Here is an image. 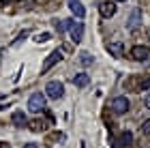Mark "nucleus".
Returning <instances> with one entry per match:
<instances>
[{
  "instance_id": "f257e3e1",
  "label": "nucleus",
  "mask_w": 150,
  "mask_h": 148,
  "mask_svg": "<svg viewBox=\"0 0 150 148\" xmlns=\"http://www.w3.org/2000/svg\"><path fill=\"white\" fill-rule=\"evenodd\" d=\"M45 95L50 97V99H62V95H64V84L62 82H58V79H52V82H47V86H45Z\"/></svg>"
},
{
  "instance_id": "f03ea898",
  "label": "nucleus",
  "mask_w": 150,
  "mask_h": 148,
  "mask_svg": "<svg viewBox=\"0 0 150 148\" xmlns=\"http://www.w3.org/2000/svg\"><path fill=\"white\" fill-rule=\"evenodd\" d=\"M45 99H47V95H43V92H35V95L28 99V110H30L32 114L43 112V110H45Z\"/></svg>"
},
{
  "instance_id": "7ed1b4c3",
  "label": "nucleus",
  "mask_w": 150,
  "mask_h": 148,
  "mask_svg": "<svg viewBox=\"0 0 150 148\" xmlns=\"http://www.w3.org/2000/svg\"><path fill=\"white\" fill-rule=\"evenodd\" d=\"M67 30H69V35L75 43H79L81 39H84V24L81 22H73V19H67Z\"/></svg>"
},
{
  "instance_id": "20e7f679",
  "label": "nucleus",
  "mask_w": 150,
  "mask_h": 148,
  "mask_svg": "<svg viewBox=\"0 0 150 148\" xmlns=\"http://www.w3.org/2000/svg\"><path fill=\"white\" fill-rule=\"evenodd\" d=\"M129 107H131V103H129V99H127V97H116V99L112 101V112H114V114H118V116L127 114V112H129Z\"/></svg>"
},
{
  "instance_id": "39448f33",
  "label": "nucleus",
  "mask_w": 150,
  "mask_h": 148,
  "mask_svg": "<svg viewBox=\"0 0 150 148\" xmlns=\"http://www.w3.org/2000/svg\"><path fill=\"white\" fill-rule=\"evenodd\" d=\"M60 60H62V50H54V52L50 54V56L45 58L43 67H41V75H43V73H47V71H50L56 62H60Z\"/></svg>"
},
{
  "instance_id": "423d86ee",
  "label": "nucleus",
  "mask_w": 150,
  "mask_h": 148,
  "mask_svg": "<svg viewBox=\"0 0 150 148\" xmlns=\"http://www.w3.org/2000/svg\"><path fill=\"white\" fill-rule=\"evenodd\" d=\"M129 54H131L133 60H137V62H144V60L150 58V47H146V45H133Z\"/></svg>"
},
{
  "instance_id": "0eeeda50",
  "label": "nucleus",
  "mask_w": 150,
  "mask_h": 148,
  "mask_svg": "<svg viewBox=\"0 0 150 148\" xmlns=\"http://www.w3.org/2000/svg\"><path fill=\"white\" fill-rule=\"evenodd\" d=\"M99 13H101V15H103L105 19L114 17V13H116V4H114V0H103V2L99 4Z\"/></svg>"
},
{
  "instance_id": "6e6552de",
  "label": "nucleus",
  "mask_w": 150,
  "mask_h": 148,
  "mask_svg": "<svg viewBox=\"0 0 150 148\" xmlns=\"http://www.w3.org/2000/svg\"><path fill=\"white\" fill-rule=\"evenodd\" d=\"M105 50L110 52L114 58H122V56H125V45H122V41H112V43H107Z\"/></svg>"
},
{
  "instance_id": "1a4fd4ad",
  "label": "nucleus",
  "mask_w": 150,
  "mask_h": 148,
  "mask_svg": "<svg viewBox=\"0 0 150 148\" xmlns=\"http://www.w3.org/2000/svg\"><path fill=\"white\" fill-rule=\"evenodd\" d=\"M67 4H69L71 13H73V15L77 17V19H81V17L86 15V9H84V4H81L79 0H67Z\"/></svg>"
},
{
  "instance_id": "9d476101",
  "label": "nucleus",
  "mask_w": 150,
  "mask_h": 148,
  "mask_svg": "<svg viewBox=\"0 0 150 148\" xmlns=\"http://www.w3.org/2000/svg\"><path fill=\"white\" fill-rule=\"evenodd\" d=\"M139 22H142V11L135 9L131 15H129V19H127V28L129 30H137L139 28Z\"/></svg>"
},
{
  "instance_id": "9b49d317",
  "label": "nucleus",
  "mask_w": 150,
  "mask_h": 148,
  "mask_svg": "<svg viewBox=\"0 0 150 148\" xmlns=\"http://www.w3.org/2000/svg\"><path fill=\"white\" fill-rule=\"evenodd\" d=\"M11 120H13V125H15V127H26V125H28V118H26L24 112H15L11 116Z\"/></svg>"
},
{
  "instance_id": "f8f14e48",
  "label": "nucleus",
  "mask_w": 150,
  "mask_h": 148,
  "mask_svg": "<svg viewBox=\"0 0 150 148\" xmlns=\"http://www.w3.org/2000/svg\"><path fill=\"white\" fill-rule=\"evenodd\" d=\"M88 82H90L88 73H77V75L73 77V84L77 86V88H84V86H88Z\"/></svg>"
},
{
  "instance_id": "ddd939ff",
  "label": "nucleus",
  "mask_w": 150,
  "mask_h": 148,
  "mask_svg": "<svg viewBox=\"0 0 150 148\" xmlns=\"http://www.w3.org/2000/svg\"><path fill=\"white\" fill-rule=\"evenodd\" d=\"M131 142H133V133H131V131H122V133H120V144H122V146H129Z\"/></svg>"
},
{
  "instance_id": "4468645a",
  "label": "nucleus",
  "mask_w": 150,
  "mask_h": 148,
  "mask_svg": "<svg viewBox=\"0 0 150 148\" xmlns=\"http://www.w3.org/2000/svg\"><path fill=\"white\" fill-rule=\"evenodd\" d=\"M79 60H81V64H90V62H92V56H90L88 52H81V54H79Z\"/></svg>"
},
{
  "instance_id": "2eb2a0df",
  "label": "nucleus",
  "mask_w": 150,
  "mask_h": 148,
  "mask_svg": "<svg viewBox=\"0 0 150 148\" xmlns=\"http://www.w3.org/2000/svg\"><path fill=\"white\" fill-rule=\"evenodd\" d=\"M50 39H52V35H50V32H43V35H39V37L35 39V41H37V43H47Z\"/></svg>"
},
{
  "instance_id": "dca6fc26",
  "label": "nucleus",
  "mask_w": 150,
  "mask_h": 148,
  "mask_svg": "<svg viewBox=\"0 0 150 148\" xmlns=\"http://www.w3.org/2000/svg\"><path fill=\"white\" fill-rule=\"evenodd\" d=\"M142 133H144V135H150V118L144 120V125H142Z\"/></svg>"
},
{
  "instance_id": "f3484780",
  "label": "nucleus",
  "mask_w": 150,
  "mask_h": 148,
  "mask_svg": "<svg viewBox=\"0 0 150 148\" xmlns=\"http://www.w3.org/2000/svg\"><path fill=\"white\" fill-rule=\"evenodd\" d=\"M139 90H150V77L142 79V84H139Z\"/></svg>"
},
{
  "instance_id": "a211bd4d",
  "label": "nucleus",
  "mask_w": 150,
  "mask_h": 148,
  "mask_svg": "<svg viewBox=\"0 0 150 148\" xmlns=\"http://www.w3.org/2000/svg\"><path fill=\"white\" fill-rule=\"evenodd\" d=\"M32 125H35V127H32L35 131H43V129H45V125H43V123H32Z\"/></svg>"
},
{
  "instance_id": "6ab92c4d",
  "label": "nucleus",
  "mask_w": 150,
  "mask_h": 148,
  "mask_svg": "<svg viewBox=\"0 0 150 148\" xmlns=\"http://www.w3.org/2000/svg\"><path fill=\"white\" fill-rule=\"evenodd\" d=\"M24 148H39V146H37V144H32V142H30V144H26Z\"/></svg>"
},
{
  "instance_id": "aec40b11",
  "label": "nucleus",
  "mask_w": 150,
  "mask_h": 148,
  "mask_svg": "<svg viewBox=\"0 0 150 148\" xmlns=\"http://www.w3.org/2000/svg\"><path fill=\"white\" fill-rule=\"evenodd\" d=\"M146 107H148V110H150V95L146 97Z\"/></svg>"
},
{
  "instance_id": "412c9836",
  "label": "nucleus",
  "mask_w": 150,
  "mask_h": 148,
  "mask_svg": "<svg viewBox=\"0 0 150 148\" xmlns=\"http://www.w3.org/2000/svg\"><path fill=\"white\" fill-rule=\"evenodd\" d=\"M0 148H11L9 144H2V142H0Z\"/></svg>"
},
{
  "instance_id": "4be33fe9",
  "label": "nucleus",
  "mask_w": 150,
  "mask_h": 148,
  "mask_svg": "<svg viewBox=\"0 0 150 148\" xmlns=\"http://www.w3.org/2000/svg\"><path fill=\"white\" fill-rule=\"evenodd\" d=\"M114 2H127V0H114Z\"/></svg>"
},
{
  "instance_id": "5701e85b",
  "label": "nucleus",
  "mask_w": 150,
  "mask_h": 148,
  "mask_svg": "<svg viewBox=\"0 0 150 148\" xmlns=\"http://www.w3.org/2000/svg\"><path fill=\"white\" fill-rule=\"evenodd\" d=\"M112 148H118V146H116V144H112Z\"/></svg>"
},
{
  "instance_id": "b1692460",
  "label": "nucleus",
  "mask_w": 150,
  "mask_h": 148,
  "mask_svg": "<svg viewBox=\"0 0 150 148\" xmlns=\"http://www.w3.org/2000/svg\"><path fill=\"white\" fill-rule=\"evenodd\" d=\"M148 39H150V28H148Z\"/></svg>"
},
{
  "instance_id": "393cba45",
  "label": "nucleus",
  "mask_w": 150,
  "mask_h": 148,
  "mask_svg": "<svg viewBox=\"0 0 150 148\" xmlns=\"http://www.w3.org/2000/svg\"><path fill=\"white\" fill-rule=\"evenodd\" d=\"M0 110H2V105H0Z\"/></svg>"
}]
</instances>
